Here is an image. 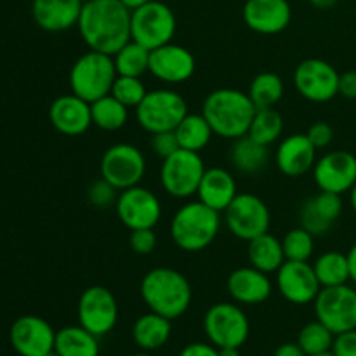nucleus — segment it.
Masks as SVG:
<instances>
[{
	"instance_id": "nucleus-56",
	"label": "nucleus",
	"mask_w": 356,
	"mask_h": 356,
	"mask_svg": "<svg viewBox=\"0 0 356 356\" xmlns=\"http://www.w3.org/2000/svg\"><path fill=\"white\" fill-rule=\"evenodd\" d=\"M30 2H33V0H30Z\"/></svg>"
},
{
	"instance_id": "nucleus-37",
	"label": "nucleus",
	"mask_w": 356,
	"mask_h": 356,
	"mask_svg": "<svg viewBox=\"0 0 356 356\" xmlns=\"http://www.w3.org/2000/svg\"><path fill=\"white\" fill-rule=\"evenodd\" d=\"M334 339H336V334L330 329H327L322 322L315 320V322H309L299 330L298 341L296 343L301 346V350L306 355H318L325 353V351L332 350Z\"/></svg>"
},
{
	"instance_id": "nucleus-16",
	"label": "nucleus",
	"mask_w": 356,
	"mask_h": 356,
	"mask_svg": "<svg viewBox=\"0 0 356 356\" xmlns=\"http://www.w3.org/2000/svg\"><path fill=\"white\" fill-rule=\"evenodd\" d=\"M10 346L19 356H45L54 351L56 330L37 315H23L10 325Z\"/></svg>"
},
{
	"instance_id": "nucleus-22",
	"label": "nucleus",
	"mask_w": 356,
	"mask_h": 356,
	"mask_svg": "<svg viewBox=\"0 0 356 356\" xmlns=\"http://www.w3.org/2000/svg\"><path fill=\"white\" fill-rule=\"evenodd\" d=\"M49 120L63 136H82L92 125L90 103L73 92L56 97L49 108Z\"/></svg>"
},
{
	"instance_id": "nucleus-24",
	"label": "nucleus",
	"mask_w": 356,
	"mask_h": 356,
	"mask_svg": "<svg viewBox=\"0 0 356 356\" xmlns=\"http://www.w3.org/2000/svg\"><path fill=\"white\" fill-rule=\"evenodd\" d=\"M82 7V0H33L31 16L38 28L59 33L76 26Z\"/></svg>"
},
{
	"instance_id": "nucleus-23",
	"label": "nucleus",
	"mask_w": 356,
	"mask_h": 356,
	"mask_svg": "<svg viewBox=\"0 0 356 356\" xmlns=\"http://www.w3.org/2000/svg\"><path fill=\"white\" fill-rule=\"evenodd\" d=\"M228 294L236 305L256 306L268 301L273 292V284L264 271L254 266L236 268L226 280Z\"/></svg>"
},
{
	"instance_id": "nucleus-32",
	"label": "nucleus",
	"mask_w": 356,
	"mask_h": 356,
	"mask_svg": "<svg viewBox=\"0 0 356 356\" xmlns=\"http://www.w3.org/2000/svg\"><path fill=\"white\" fill-rule=\"evenodd\" d=\"M90 113H92V125L106 132L120 131L129 120V108L111 94L90 103Z\"/></svg>"
},
{
	"instance_id": "nucleus-17",
	"label": "nucleus",
	"mask_w": 356,
	"mask_h": 356,
	"mask_svg": "<svg viewBox=\"0 0 356 356\" xmlns=\"http://www.w3.org/2000/svg\"><path fill=\"white\" fill-rule=\"evenodd\" d=\"M277 287L282 298L296 306L309 305L322 291L313 264L308 261H285L277 271Z\"/></svg>"
},
{
	"instance_id": "nucleus-30",
	"label": "nucleus",
	"mask_w": 356,
	"mask_h": 356,
	"mask_svg": "<svg viewBox=\"0 0 356 356\" xmlns=\"http://www.w3.org/2000/svg\"><path fill=\"white\" fill-rule=\"evenodd\" d=\"M268 160H270L268 146L257 143L249 134L235 139L229 149V162L242 174L261 172L268 165Z\"/></svg>"
},
{
	"instance_id": "nucleus-4",
	"label": "nucleus",
	"mask_w": 356,
	"mask_h": 356,
	"mask_svg": "<svg viewBox=\"0 0 356 356\" xmlns=\"http://www.w3.org/2000/svg\"><path fill=\"white\" fill-rule=\"evenodd\" d=\"M221 228V212L207 207L200 200L184 204L170 221L172 242L184 252H202L218 236Z\"/></svg>"
},
{
	"instance_id": "nucleus-42",
	"label": "nucleus",
	"mask_w": 356,
	"mask_h": 356,
	"mask_svg": "<svg viewBox=\"0 0 356 356\" xmlns=\"http://www.w3.org/2000/svg\"><path fill=\"white\" fill-rule=\"evenodd\" d=\"M152 149L160 159H167L179 149V141L174 131H163L152 134Z\"/></svg>"
},
{
	"instance_id": "nucleus-21",
	"label": "nucleus",
	"mask_w": 356,
	"mask_h": 356,
	"mask_svg": "<svg viewBox=\"0 0 356 356\" xmlns=\"http://www.w3.org/2000/svg\"><path fill=\"white\" fill-rule=\"evenodd\" d=\"M343 214L341 195L320 191L315 197L302 202L299 209V226L308 229L313 236H325L334 229Z\"/></svg>"
},
{
	"instance_id": "nucleus-54",
	"label": "nucleus",
	"mask_w": 356,
	"mask_h": 356,
	"mask_svg": "<svg viewBox=\"0 0 356 356\" xmlns=\"http://www.w3.org/2000/svg\"><path fill=\"white\" fill-rule=\"evenodd\" d=\"M131 356H152V355H149V351H139V353H134Z\"/></svg>"
},
{
	"instance_id": "nucleus-51",
	"label": "nucleus",
	"mask_w": 356,
	"mask_h": 356,
	"mask_svg": "<svg viewBox=\"0 0 356 356\" xmlns=\"http://www.w3.org/2000/svg\"><path fill=\"white\" fill-rule=\"evenodd\" d=\"M219 356H242L240 348H218Z\"/></svg>"
},
{
	"instance_id": "nucleus-40",
	"label": "nucleus",
	"mask_w": 356,
	"mask_h": 356,
	"mask_svg": "<svg viewBox=\"0 0 356 356\" xmlns=\"http://www.w3.org/2000/svg\"><path fill=\"white\" fill-rule=\"evenodd\" d=\"M87 198H89V204L96 209H108L111 205L117 204L118 198V190L113 184L108 183L106 179H97L87 190Z\"/></svg>"
},
{
	"instance_id": "nucleus-25",
	"label": "nucleus",
	"mask_w": 356,
	"mask_h": 356,
	"mask_svg": "<svg viewBox=\"0 0 356 356\" xmlns=\"http://www.w3.org/2000/svg\"><path fill=\"white\" fill-rule=\"evenodd\" d=\"M316 152L306 134H292L282 139L277 148V165L289 177L305 176L315 167Z\"/></svg>"
},
{
	"instance_id": "nucleus-20",
	"label": "nucleus",
	"mask_w": 356,
	"mask_h": 356,
	"mask_svg": "<svg viewBox=\"0 0 356 356\" xmlns=\"http://www.w3.org/2000/svg\"><path fill=\"white\" fill-rule=\"evenodd\" d=\"M243 23L261 35L282 33L291 24L289 0H247L242 9Z\"/></svg>"
},
{
	"instance_id": "nucleus-19",
	"label": "nucleus",
	"mask_w": 356,
	"mask_h": 356,
	"mask_svg": "<svg viewBox=\"0 0 356 356\" xmlns=\"http://www.w3.org/2000/svg\"><path fill=\"white\" fill-rule=\"evenodd\" d=\"M197 63L193 52L172 42L149 52L148 72L163 83H184L193 76Z\"/></svg>"
},
{
	"instance_id": "nucleus-28",
	"label": "nucleus",
	"mask_w": 356,
	"mask_h": 356,
	"mask_svg": "<svg viewBox=\"0 0 356 356\" xmlns=\"http://www.w3.org/2000/svg\"><path fill=\"white\" fill-rule=\"evenodd\" d=\"M247 257L250 261V266L264 271V273H277L282 264L285 263V252L282 240L271 233H263L249 242L247 247Z\"/></svg>"
},
{
	"instance_id": "nucleus-5",
	"label": "nucleus",
	"mask_w": 356,
	"mask_h": 356,
	"mask_svg": "<svg viewBox=\"0 0 356 356\" xmlns=\"http://www.w3.org/2000/svg\"><path fill=\"white\" fill-rule=\"evenodd\" d=\"M117 75L113 56L89 51L73 63L70 70V87L75 96L94 103L111 92Z\"/></svg>"
},
{
	"instance_id": "nucleus-55",
	"label": "nucleus",
	"mask_w": 356,
	"mask_h": 356,
	"mask_svg": "<svg viewBox=\"0 0 356 356\" xmlns=\"http://www.w3.org/2000/svg\"><path fill=\"white\" fill-rule=\"evenodd\" d=\"M45 356H59V355L56 353V351H52V353H49V355H45Z\"/></svg>"
},
{
	"instance_id": "nucleus-6",
	"label": "nucleus",
	"mask_w": 356,
	"mask_h": 356,
	"mask_svg": "<svg viewBox=\"0 0 356 356\" xmlns=\"http://www.w3.org/2000/svg\"><path fill=\"white\" fill-rule=\"evenodd\" d=\"M188 115V104L179 92L172 89L148 90L145 99L136 108L139 125L149 134L176 131Z\"/></svg>"
},
{
	"instance_id": "nucleus-27",
	"label": "nucleus",
	"mask_w": 356,
	"mask_h": 356,
	"mask_svg": "<svg viewBox=\"0 0 356 356\" xmlns=\"http://www.w3.org/2000/svg\"><path fill=\"white\" fill-rule=\"evenodd\" d=\"M132 341L141 351H156L165 346L172 334V320L148 312L132 325Z\"/></svg>"
},
{
	"instance_id": "nucleus-2",
	"label": "nucleus",
	"mask_w": 356,
	"mask_h": 356,
	"mask_svg": "<svg viewBox=\"0 0 356 356\" xmlns=\"http://www.w3.org/2000/svg\"><path fill=\"white\" fill-rule=\"evenodd\" d=\"M141 298L149 312L169 320L181 318L193 299L190 280L174 268H153L143 277Z\"/></svg>"
},
{
	"instance_id": "nucleus-43",
	"label": "nucleus",
	"mask_w": 356,
	"mask_h": 356,
	"mask_svg": "<svg viewBox=\"0 0 356 356\" xmlns=\"http://www.w3.org/2000/svg\"><path fill=\"white\" fill-rule=\"evenodd\" d=\"M306 136H308V139L316 149H323L334 141V129L327 122H315L313 125H309Z\"/></svg>"
},
{
	"instance_id": "nucleus-10",
	"label": "nucleus",
	"mask_w": 356,
	"mask_h": 356,
	"mask_svg": "<svg viewBox=\"0 0 356 356\" xmlns=\"http://www.w3.org/2000/svg\"><path fill=\"white\" fill-rule=\"evenodd\" d=\"M222 214L229 233L243 242H250L270 229V209L257 195L238 193Z\"/></svg>"
},
{
	"instance_id": "nucleus-45",
	"label": "nucleus",
	"mask_w": 356,
	"mask_h": 356,
	"mask_svg": "<svg viewBox=\"0 0 356 356\" xmlns=\"http://www.w3.org/2000/svg\"><path fill=\"white\" fill-rule=\"evenodd\" d=\"M179 356H219V350L211 343H191L181 350Z\"/></svg>"
},
{
	"instance_id": "nucleus-52",
	"label": "nucleus",
	"mask_w": 356,
	"mask_h": 356,
	"mask_svg": "<svg viewBox=\"0 0 356 356\" xmlns=\"http://www.w3.org/2000/svg\"><path fill=\"white\" fill-rule=\"evenodd\" d=\"M350 202H351V207H353V211L356 212V183L350 190Z\"/></svg>"
},
{
	"instance_id": "nucleus-18",
	"label": "nucleus",
	"mask_w": 356,
	"mask_h": 356,
	"mask_svg": "<svg viewBox=\"0 0 356 356\" xmlns=\"http://www.w3.org/2000/svg\"><path fill=\"white\" fill-rule=\"evenodd\" d=\"M313 177L320 191L343 195L356 183V156L353 153L336 149L316 160Z\"/></svg>"
},
{
	"instance_id": "nucleus-12",
	"label": "nucleus",
	"mask_w": 356,
	"mask_h": 356,
	"mask_svg": "<svg viewBox=\"0 0 356 356\" xmlns=\"http://www.w3.org/2000/svg\"><path fill=\"white\" fill-rule=\"evenodd\" d=\"M101 177L118 191L138 186L146 174V159L139 148L129 143L110 146L101 159Z\"/></svg>"
},
{
	"instance_id": "nucleus-47",
	"label": "nucleus",
	"mask_w": 356,
	"mask_h": 356,
	"mask_svg": "<svg viewBox=\"0 0 356 356\" xmlns=\"http://www.w3.org/2000/svg\"><path fill=\"white\" fill-rule=\"evenodd\" d=\"M273 356H308L298 343H284L275 350Z\"/></svg>"
},
{
	"instance_id": "nucleus-49",
	"label": "nucleus",
	"mask_w": 356,
	"mask_h": 356,
	"mask_svg": "<svg viewBox=\"0 0 356 356\" xmlns=\"http://www.w3.org/2000/svg\"><path fill=\"white\" fill-rule=\"evenodd\" d=\"M309 3L316 9H330V7L336 6L337 0H309Z\"/></svg>"
},
{
	"instance_id": "nucleus-9",
	"label": "nucleus",
	"mask_w": 356,
	"mask_h": 356,
	"mask_svg": "<svg viewBox=\"0 0 356 356\" xmlns=\"http://www.w3.org/2000/svg\"><path fill=\"white\" fill-rule=\"evenodd\" d=\"M205 169L207 167L200 153L179 148L176 153L162 160L160 183L170 197L190 198L197 195Z\"/></svg>"
},
{
	"instance_id": "nucleus-34",
	"label": "nucleus",
	"mask_w": 356,
	"mask_h": 356,
	"mask_svg": "<svg viewBox=\"0 0 356 356\" xmlns=\"http://www.w3.org/2000/svg\"><path fill=\"white\" fill-rule=\"evenodd\" d=\"M285 92L284 80L280 75L273 72H263L254 76L249 87V97L252 99L254 106L259 108H275L282 101Z\"/></svg>"
},
{
	"instance_id": "nucleus-38",
	"label": "nucleus",
	"mask_w": 356,
	"mask_h": 356,
	"mask_svg": "<svg viewBox=\"0 0 356 356\" xmlns=\"http://www.w3.org/2000/svg\"><path fill=\"white\" fill-rule=\"evenodd\" d=\"M285 259L287 261H309L315 250V236L302 226L287 232L282 240Z\"/></svg>"
},
{
	"instance_id": "nucleus-41",
	"label": "nucleus",
	"mask_w": 356,
	"mask_h": 356,
	"mask_svg": "<svg viewBox=\"0 0 356 356\" xmlns=\"http://www.w3.org/2000/svg\"><path fill=\"white\" fill-rule=\"evenodd\" d=\"M129 245H131L132 252L139 254V256L152 254L156 247V235L153 228L132 229L131 236H129Z\"/></svg>"
},
{
	"instance_id": "nucleus-15",
	"label": "nucleus",
	"mask_w": 356,
	"mask_h": 356,
	"mask_svg": "<svg viewBox=\"0 0 356 356\" xmlns=\"http://www.w3.org/2000/svg\"><path fill=\"white\" fill-rule=\"evenodd\" d=\"M115 211L122 225L127 226L131 232L155 228L162 218V204L159 197L141 184L122 190L118 193Z\"/></svg>"
},
{
	"instance_id": "nucleus-44",
	"label": "nucleus",
	"mask_w": 356,
	"mask_h": 356,
	"mask_svg": "<svg viewBox=\"0 0 356 356\" xmlns=\"http://www.w3.org/2000/svg\"><path fill=\"white\" fill-rule=\"evenodd\" d=\"M332 351L336 356H356V329L337 334L332 344Z\"/></svg>"
},
{
	"instance_id": "nucleus-8",
	"label": "nucleus",
	"mask_w": 356,
	"mask_h": 356,
	"mask_svg": "<svg viewBox=\"0 0 356 356\" xmlns=\"http://www.w3.org/2000/svg\"><path fill=\"white\" fill-rule=\"evenodd\" d=\"M204 332L216 348H242L250 334L245 312L236 302H218L204 316Z\"/></svg>"
},
{
	"instance_id": "nucleus-11",
	"label": "nucleus",
	"mask_w": 356,
	"mask_h": 356,
	"mask_svg": "<svg viewBox=\"0 0 356 356\" xmlns=\"http://www.w3.org/2000/svg\"><path fill=\"white\" fill-rule=\"evenodd\" d=\"M313 306L316 320L336 336L356 329V289L350 285L322 287Z\"/></svg>"
},
{
	"instance_id": "nucleus-33",
	"label": "nucleus",
	"mask_w": 356,
	"mask_h": 356,
	"mask_svg": "<svg viewBox=\"0 0 356 356\" xmlns=\"http://www.w3.org/2000/svg\"><path fill=\"white\" fill-rule=\"evenodd\" d=\"M316 278L322 287H336L348 284L350 277V261L346 254L325 252L313 263Z\"/></svg>"
},
{
	"instance_id": "nucleus-14",
	"label": "nucleus",
	"mask_w": 356,
	"mask_h": 356,
	"mask_svg": "<svg viewBox=\"0 0 356 356\" xmlns=\"http://www.w3.org/2000/svg\"><path fill=\"white\" fill-rule=\"evenodd\" d=\"M294 86L305 99L327 103L339 94V73L330 63L318 58L305 59L294 72Z\"/></svg>"
},
{
	"instance_id": "nucleus-3",
	"label": "nucleus",
	"mask_w": 356,
	"mask_h": 356,
	"mask_svg": "<svg viewBox=\"0 0 356 356\" xmlns=\"http://www.w3.org/2000/svg\"><path fill=\"white\" fill-rule=\"evenodd\" d=\"M256 110L249 94L229 87L212 90L202 104V115L214 134L233 141L249 134Z\"/></svg>"
},
{
	"instance_id": "nucleus-29",
	"label": "nucleus",
	"mask_w": 356,
	"mask_h": 356,
	"mask_svg": "<svg viewBox=\"0 0 356 356\" xmlns=\"http://www.w3.org/2000/svg\"><path fill=\"white\" fill-rule=\"evenodd\" d=\"M54 351L59 356H99V337L80 323L63 327L56 332Z\"/></svg>"
},
{
	"instance_id": "nucleus-53",
	"label": "nucleus",
	"mask_w": 356,
	"mask_h": 356,
	"mask_svg": "<svg viewBox=\"0 0 356 356\" xmlns=\"http://www.w3.org/2000/svg\"><path fill=\"white\" fill-rule=\"evenodd\" d=\"M312 356H336V353L330 350V351H325V353H318V355H312Z\"/></svg>"
},
{
	"instance_id": "nucleus-36",
	"label": "nucleus",
	"mask_w": 356,
	"mask_h": 356,
	"mask_svg": "<svg viewBox=\"0 0 356 356\" xmlns=\"http://www.w3.org/2000/svg\"><path fill=\"white\" fill-rule=\"evenodd\" d=\"M284 132V118L275 108H259L256 110L250 124L249 136L264 146L277 141Z\"/></svg>"
},
{
	"instance_id": "nucleus-50",
	"label": "nucleus",
	"mask_w": 356,
	"mask_h": 356,
	"mask_svg": "<svg viewBox=\"0 0 356 356\" xmlns=\"http://www.w3.org/2000/svg\"><path fill=\"white\" fill-rule=\"evenodd\" d=\"M120 2L124 3L125 7H129L131 10H134V9H138V7L145 6V3L152 2V0H120Z\"/></svg>"
},
{
	"instance_id": "nucleus-13",
	"label": "nucleus",
	"mask_w": 356,
	"mask_h": 356,
	"mask_svg": "<svg viewBox=\"0 0 356 356\" xmlns=\"http://www.w3.org/2000/svg\"><path fill=\"white\" fill-rule=\"evenodd\" d=\"M76 316L80 325L94 336L110 334L118 322V302L113 292L103 285L87 287L79 299Z\"/></svg>"
},
{
	"instance_id": "nucleus-46",
	"label": "nucleus",
	"mask_w": 356,
	"mask_h": 356,
	"mask_svg": "<svg viewBox=\"0 0 356 356\" xmlns=\"http://www.w3.org/2000/svg\"><path fill=\"white\" fill-rule=\"evenodd\" d=\"M339 94L346 99H356V72L339 75Z\"/></svg>"
},
{
	"instance_id": "nucleus-35",
	"label": "nucleus",
	"mask_w": 356,
	"mask_h": 356,
	"mask_svg": "<svg viewBox=\"0 0 356 356\" xmlns=\"http://www.w3.org/2000/svg\"><path fill=\"white\" fill-rule=\"evenodd\" d=\"M149 49L131 40L113 56L118 75L141 76L149 68Z\"/></svg>"
},
{
	"instance_id": "nucleus-26",
	"label": "nucleus",
	"mask_w": 356,
	"mask_h": 356,
	"mask_svg": "<svg viewBox=\"0 0 356 356\" xmlns=\"http://www.w3.org/2000/svg\"><path fill=\"white\" fill-rule=\"evenodd\" d=\"M197 195L202 204L218 212H225L226 207L233 202V198L238 195L235 177L229 170L222 169V167L205 169L200 184H198Z\"/></svg>"
},
{
	"instance_id": "nucleus-7",
	"label": "nucleus",
	"mask_w": 356,
	"mask_h": 356,
	"mask_svg": "<svg viewBox=\"0 0 356 356\" xmlns=\"http://www.w3.org/2000/svg\"><path fill=\"white\" fill-rule=\"evenodd\" d=\"M176 16L167 3L152 0L131 13V40L153 51L172 42Z\"/></svg>"
},
{
	"instance_id": "nucleus-1",
	"label": "nucleus",
	"mask_w": 356,
	"mask_h": 356,
	"mask_svg": "<svg viewBox=\"0 0 356 356\" xmlns=\"http://www.w3.org/2000/svg\"><path fill=\"white\" fill-rule=\"evenodd\" d=\"M131 13L120 0L83 2L76 28L89 51L115 56L131 42Z\"/></svg>"
},
{
	"instance_id": "nucleus-31",
	"label": "nucleus",
	"mask_w": 356,
	"mask_h": 356,
	"mask_svg": "<svg viewBox=\"0 0 356 356\" xmlns=\"http://www.w3.org/2000/svg\"><path fill=\"white\" fill-rule=\"evenodd\" d=\"M179 148L200 153L211 143L214 131L202 113H188L176 127Z\"/></svg>"
},
{
	"instance_id": "nucleus-48",
	"label": "nucleus",
	"mask_w": 356,
	"mask_h": 356,
	"mask_svg": "<svg viewBox=\"0 0 356 356\" xmlns=\"http://www.w3.org/2000/svg\"><path fill=\"white\" fill-rule=\"evenodd\" d=\"M348 261H350V277L356 284V243L348 252Z\"/></svg>"
},
{
	"instance_id": "nucleus-39",
	"label": "nucleus",
	"mask_w": 356,
	"mask_h": 356,
	"mask_svg": "<svg viewBox=\"0 0 356 356\" xmlns=\"http://www.w3.org/2000/svg\"><path fill=\"white\" fill-rule=\"evenodd\" d=\"M146 92L148 90H146L145 83H143L141 76L117 75L110 94L113 97H117L127 108H138L139 103L145 99Z\"/></svg>"
}]
</instances>
